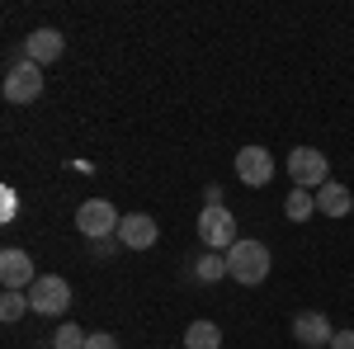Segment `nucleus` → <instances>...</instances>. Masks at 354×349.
Wrapping results in <instances>:
<instances>
[{
  "label": "nucleus",
  "instance_id": "obj_13",
  "mask_svg": "<svg viewBox=\"0 0 354 349\" xmlns=\"http://www.w3.org/2000/svg\"><path fill=\"white\" fill-rule=\"evenodd\" d=\"M180 345L185 349H222V330L213 321H189V330H185Z\"/></svg>",
  "mask_w": 354,
  "mask_h": 349
},
{
  "label": "nucleus",
  "instance_id": "obj_4",
  "mask_svg": "<svg viewBox=\"0 0 354 349\" xmlns=\"http://www.w3.org/2000/svg\"><path fill=\"white\" fill-rule=\"evenodd\" d=\"M198 241L208 245V250H218V255H227L232 245L241 241L236 217L227 213V208H203V213H198Z\"/></svg>",
  "mask_w": 354,
  "mask_h": 349
},
{
  "label": "nucleus",
  "instance_id": "obj_5",
  "mask_svg": "<svg viewBox=\"0 0 354 349\" xmlns=\"http://www.w3.org/2000/svg\"><path fill=\"white\" fill-rule=\"evenodd\" d=\"M28 307L38 317H62L71 307V283L62 274H38V283L28 288Z\"/></svg>",
  "mask_w": 354,
  "mask_h": 349
},
{
  "label": "nucleus",
  "instance_id": "obj_21",
  "mask_svg": "<svg viewBox=\"0 0 354 349\" xmlns=\"http://www.w3.org/2000/svg\"><path fill=\"white\" fill-rule=\"evenodd\" d=\"M330 349H354V330H335V340H330Z\"/></svg>",
  "mask_w": 354,
  "mask_h": 349
},
{
  "label": "nucleus",
  "instance_id": "obj_1",
  "mask_svg": "<svg viewBox=\"0 0 354 349\" xmlns=\"http://www.w3.org/2000/svg\"><path fill=\"white\" fill-rule=\"evenodd\" d=\"M270 245L265 241H236L232 250H227V279H236V283H245V288H255V283H265L270 279Z\"/></svg>",
  "mask_w": 354,
  "mask_h": 349
},
{
  "label": "nucleus",
  "instance_id": "obj_6",
  "mask_svg": "<svg viewBox=\"0 0 354 349\" xmlns=\"http://www.w3.org/2000/svg\"><path fill=\"white\" fill-rule=\"evenodd\" d=\"M38 95H43V66L15 62V66L5 71V100H10V104H33Z\"/></svg>",
  "mask_w": 354,
  "mask_h": 349
},
{
  "label": "nucleus",
  "instance_id": "obj_17",
  "mask_svg": "<svg viewBox=\"0 0 354 349\" xmlns=\"http://www.w3.org/2000/svg\"><path fill=\"white\" fill-rule=\"evenodd\" d=\"M53 349H85V330L66 321V326H62V330L53 335Z\"/></svg>",
  "mask_w": 354,
  "mask_h": 349
},
{
  "label": "nucleus",
  "instance_id": "obj_8",
  "mask_svg": "<svg viewBox=\"0 0 354 349\" xmlns=\"http://www.w3.org/2000/svg\"><path fill=\"white\" fill-rule=\"evenodd\" d=\"M0 283L10 288V293H28L33 283H38V274H33V260H28V250H5L0 255Z\"/></svg>",
  "mask_w": 354,
  "mask_h": 349
},
{
  "label": "nucleus",
  "instance_id": "obj_3",
  "mask_svg": "<svg viewBox=\"0 0 354 349\" xmlns=\"http://www.w3.org/2000/svg\"><path fill=\"white\" fill-rule=\"evenodd\" d=\"M76 227H81L85 241H104V236H118L123 217L113 213L109 198H85L81 208H76Z\"/></svg>",
  "mask_w": 354,
  "mask_h": 349
},
{
  "label": "nucleus",
  "instance_id": "obj_16",
  "mask_svg": "<svg viewBox=\"0 0 354 349\" xmlns=\"http://www.w3.org/2000/svg\"><path fill=\"white\" fill-rule=\"evenodd\" d=\"M24 312H28V293H10V288H5V297H0V321L15 326Z\"/></svg>",
  "mask_w": 354,
  "mask_h": 349
},
{
  "label": "nucleus",
  "instance_id": "obj_18",
  "mask_svg": "<svg viewBox=\"0 0 354 349\" xmlns=\"http://www.w3.org/2000/svg\"><path fill=\"white\" fill-rule=\"evenodd\" d=\"M118 245H123L118 236H104V241H90V250H95V260H109V255L118 250Z\"/></svg>",
  "mask_w": 354,
  "mask_h": 349
},
{
  "label": "nucleus",
  "instance_id": "obj_11",
  "mask_svg": "<svg viewBox=\"0 0 354 349\" xmlns=\"http://www.w3.org/2000/svg\"><path fill=\"white\" fill-rule=\"evenodd\" d=\"M62 48H66V38H62L57 28H33V33L24 38V62L48 66V62H57V57H62Z\"/></svg>",
  "mask_w": 354,
  "mask_h": 349
},
{
  "label": "nucleus",
  "instance_id": "obj_9",
  "mask_svg": "<svg viewBox=\"0 0 354 349\" xmlns=\"http://www.w3.org/2000/svg\"><path fill=\"white\" fill-rule=\"evenodd\" d=\"M293 340H302L307 349H330V340H335L330 317H322V312H298L293 317Z\"/></svg>",
  "mask_w": 354,
  "mask_h": 349
},
{
  "label": "nucleus",
  "instance_id": "obj_15",
  "mask_svg": "<svg viewBox=\"0 0 354 349\" xmlns=\"http://www.w3.org/2000/svg\"><path fill=\"white\" fill-rule=\"evenodd\" d=\"M194 279H198V283H218V279H227V255L208 250V255L194 265Z\"/></svg>",
  "mask_w": 354,
  "mask_h": 349
},
{
  "label": "nucleus",
  "instance_id": "obj_7",
  "mask_svg": "<svg viewBox=\"0 0 354 349\" xmlns=\"http://www.w3.org/2000/svg\"><path fill=\"white\" fill-rule=\"evenodd\" d=\"M236 180L250 189H265L274 180V156L265 147H241L236 151Z\"/></svg>",
  "mask_w": 354,
  "mask_h": 349
},
{
  "label": "nucleus",
  "instance_id": "obj_22",
  "mask_svg": "<svg viewBox=\"0 0 354 349\" xmlns=\"http://www.w3.org/2000/svg\"><path fill=\"white\" fill-rule=\"evenodd\" d=\"M180 349H185V345H180Z\"/></svg>",
  "mask_w": 354,
  "mask_h": 349
},
{
  "label": "nucleus",
  "instance_id": "obj_12",
  "mask_svg": "<svg viewBox=\"0 0 354 349\" xmlns=\"http://www.w3.org/2000/svg\"><path fill=\"white\" fill-rule=\"evenodd\" d=\"M317 213H326V217H350L354 213V194L345 185H322L317 189Z\"/></svg>",
  "mask_w": 354,
  "mask_h": 349
},
{
  "label": "nucleus",
  "instance_id": "obj_20",
  "mask_svg": "<svg viewBox=\"0 0 354 349\" xmlns=\"http://www.w3.org/2000/svg\"><path fill=\"white\" fill-rule=\"evenodd\" d=\"M203 208H227V203H222V185H208V189H203Z\"/></svg>",
  "mask_w": 354,
  "mask_h": 349
},
{
  "label": "nucleus",
  "instance_id": "obj_10",
  "mask_svg": "<svg viewBox=\"0 0 354 349\" xmlns=\"http://www.w3.org/2000/svg\"><path fill=\"white\" fill-rule=\"evenodd\" d=\"M156 236H161V227H156V217H147V213L123 217V227H118L123 250H151V245H156Z\"/></svg>",
  "mask_w": 354,
  "mask_h": 349
},
{
  "label": "nucleus",
  "instance_id": "obj_2",
  "mask_svg": "<svg viewBox=\"0 0 354 349\" xmlns=\"http://www.w3.org/2000/svg\"><path fill=\"white\" fill-rule=\"evenodd\" d=\"M288 180H293V189H317L322 185H330V165H326V156L317 151V147H293L288 151Z\"/></svg>",
  "mask_w": 354,
  "mask_h": 349
},
{
  "label": "nucleus",
  "instance_id": "obj_14",
  "mask_svg": "<svg viewBox=\"0 0 354 349\" xmlns=\"http://www.w3.org/2000/svg\"><path fill=\"white\" fill-rule=\"evenodd\" d=\"M283 213H288V222H307V217L317 213V194L312 189H293L283 198Z\"/></svg>",
  "mask_w": 354,
  "mask_h": 349
},
{
  "label": "nucleus",
  "instance_id": "obj_19",
  "mask_svg": "<svg viewBox=\"0 0 354 349\" xmlns=\"http://www.w3.org/2000/svg\"><path fill=\"white\" fill-rule=\"evenodd\" d=\"M85 349H118V340L109 330H100V335H85Z\"/></svg>",
  "mask_w": 354,
  "mask_h": 349
}]
</instances>
